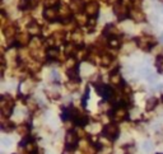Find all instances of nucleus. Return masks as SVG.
<instances>
[{"label": "nucleus", "mask_w": 163, "mask_h": 154, "mask_svg": "<svg viewBox=\"0 0 163 154\" xmlns=\"http://www.w3.org/2000/svg\"><path fill=\"white\" fill-rule=\"evenodd\" d=\"M14 107V102L13 99L8 97V96H3L2 99H0V110H2L3 116L8 117L10 114H12V110Z\"/></svg>", "instance_id": "nucleus-1"}, {"label": "nucleus", "mask_w": 163, "mask_h": 154, "mask_svg": "<svg viewBox=\"0 0 163 154\" xmlns=\"http://www.w3.org/2000/svg\"><path fill=\"white\" fill-rule=\"evenodd\" d=\"M103 135L108 140H115L118 135V127L115 124H107L103 129Z\"/></svg>", "instance_id": "nucleus-2"}, {"label": "nucleus", "mask_w": 163, "mask_h": 154, "mask_svg": "<svg viewBox=\"0 0 163 154\" xmlns=\"http://www.w3.org/2000/svg\"><path fill=\"white\" fill-rule=\"evenodd\" d=\"M114 13L116 14L118 19H124L127 15V8L125 6L122 2H116L114 5Z\"/></svg>", "instance_id": "nucleus-3"}, {"label": "nucleus", "mask_w": 163, "mask_h": 154, "mask_svg": "<svg viewBox=\"0 0 163 154\" xmlns=\"http://www.w3.org/2000/svg\"><path fill=\"white\" fill-rule=\"evenodd\" d=\"M138 45L142 47L143 50H149L152 46L154 45V40L149 36H143L138 40Z\"/></svg>", "instance_id": "nucleus-4"}, {"label": "nucleus", "mask_w": 163, "mask_h": 154, "mask_svg": "<svg viewBox=\"0 0 163 154\" xmlns=\"http://www.w3.org/2000/svg\"><path fill=\"white\" fill-rule=\"evenodd\" d=\"M98 9H100L98 4H97L96 2H89L88 4L84 6V10H85L87 15H91V17L97 15V13H98Z\"/></svg>", "instance_id": "nucleus-5"}, {"label": "nucleus", "mask_w": 163, "mask_h": 154, "mask_svg": "<svg viewBox=\"0 0 163 154\" xmlns=\"http://www.w3.org/2000/svg\"><path fill=\"white\" fill-rule=\"evenodd\" d=\"M65 141H66L69 149H74L75 144H77V141H78V135L75 134V132H68L66 136H65Z\"/></svg>", "instance_id": "nucleus-6"}, {"label": "nucleus", "mask_w": 163, "mask_h": 154, "mask_svg": "<svg viewBox=\"0 0 163 154\" xmlns=\"http://www.w3.org/2000/svg\"><path fill=\"white\" fill-rule=\"evenodd\" d=\"M43 17H45L47 20H50V22H54V20H56V18H58V12H56V9L54 8V6L46 8L45 12H43Z\"/></svg>", "instance_id": "nucleus-7"}, {"label": "nucleus", "mask_w": 163, "mask_h": 154, "mask_svg": "<svg viewBox=\"0 0 163 154\" xmlns=\"http://www.w3.org/2000/svg\"><path fill=\"white\" fill-rule=\"evenodd\" d=\"M126 110L124 107H117L114 112V120L116 121H122L125 117H126Z\"/></svg>", "instance_id": "nucleus-8"}, {"label": "nucleus", "mask_w": 163, "mask_h": 154, "mask_svg": "<svg viewBox=\"0 0 163 154\" xmlns=\"http://www.w3.org/2000/svg\"><path fill=\"white\" fill-rule=\"evenodd\" d=\"M83 9V2L82 0H73L70 3V10L74 13H79Z\"/></svg>", "instance_id": "nucleus-9"}, {"label": "nucleus", "mask_w": 163, "mask_h": 154, "mask_svg": "<svg viewBox=\"0 0 163 154\" xmlns=\"http://www.w3.org/2000/svg\"><path fill=\"white\" fill-rule=\"evenodd\" d=\"M131 18L135 20V22H143V20L145 19V15H144V13L142 12V10L134 9V10H131Z\"/></svg>", "instance_id": "nucleus-10"}, {"label": "nucleus", "mask_w": 163, "mask_h": 154, "mask_svg": "<svg viewBox=\"0 0 163 154\" xmlns=\"http://www.w3.org/2000/svg\"><path fill=\"white\" fill-rule=\"evenodd\" d=\"M110 81L112 85H120L121 81H122V77L118 74V73H114L111 77H110Z\"/></svg>", "instance_id": "nucleus-11"}, {"label": "nucleus", "mask_w": 163, "mask_h": 154, "mask_svg": "<svg viewBox=\"0 0 163 154\" xmlns=\"http://www.w3.org/2000/svg\"><path fill=\"white\" fill-rule=\"evenodd\" d=\"M28 31H29V33H31V35L37 36V35H40V32H41V28H40V26H38L37 23L32 22V23L28 26Z\"/></svg>", "instance_id": "nucleus-12"}, {"label": "nucleus", "mask_w": 163, "mask_h": 154, "mask_svg": "<svg viewBox=\"0 0 163 154\" xmlns=\"http://www.w3.org/2000/svg\"><path fill=\"white\" fill-rule=\"evenodd\" d=\"M17 40H18V44L27 45L29 42V35L28 33H19L18 37H17Z\"/></svg>", "instance_id": "nucleus-13"}, {"label": "nucleus", "mask_w": 163, "mask_h": 154, "mask_svg": "<svg viewBox=\"0 0 163 154\" xmlns=\"http://www.w3.org/2000/svg\"><path fill=\"white\" fill-rule=\"evenodd\" d=\"M4 33H5V37H6V38L14 37V35H15V27H14V26H8V27L4 29Z\"/></svg>", "instance_id": "nucleus-14"}, {"label": "nucleus", "mask_w": 163, "mask_h": 154, "mask_svg": "<svg viewBox=\"0 0 163 154\" xmlns=\"http://www.w3.org/2000/svg\"><path fill=\"white\" fill-rule=\"evenodd\" d=\"M65 54L69 55V56L77 54V47H75V44H68L66 47H65Z\"/></svg>", "instance_id": "nucleus-15"}, {"label": "nucleus", "mask_w": 163, "mask_h": 154, "mask_svg": "<svg viewBox=\"0 0 163 154\" xmlns=\"http://www.w3.org/2000/svg\"><path fill=\"white\" fill-rule=\"evenodd\" d=\"M157 103H158V101H157V98H149V99L147 101V106H145L147 111H152V110H153V108H156Z\"/></svg>", "instance_id": "nucleus-16"}, {"label": "nucleus", "mask_w": 163, "mask_h": 154, "mask_svg": "<svg viewBox=\"0 0 163 154\" xmlns=\"http://www.w3.org/2000/svg\"><path fill=\"white\" fill-rule=\"evenodd\" d=\"M82 40H83V37H82V33H79V32H74L71 35V41H73V44H75V45H80Z\"/></svg>", "instance_id": "nucleus-17"}, {"label": "nucleus", "mask_w": 163, "mask_h": 154, "mask_svg": "<svg viewBox=\"0 0 163 154\" xmlns=\"http://www.w3.org/2000/svg\"><path fill=\"white\" fill-rule=\"evenodd\" d=\"M112 63V59H111V56L110 55H107V54H103L102 56H101V64L102 65H105V66H108Z\"/></svg>", "instance_id": "nucleus-18"}, {"label": "nucleus", "mask_w": 163, "mask_h": 154, "mask_svg": "<svg viewBox=\"0 0 163 154\" xmlns=\"http://www.w3.org/2000/svg\"><path fill=\"white\" fill-rule=\"evenodd\" d=\"M47 56L50 57V59H58L59 57V50L58 48H55V47H51L49 51H47Z\"/></svg>", "instance_id": "nucleus-19"}, {"label": "nucleus", "mask_w": 163, "mask_h": 154, "mask_svg": "<svg viewBox=\"0 0 163 154\" xmlns=\"http://www.w3.org/2000/svg\"><path fill=\"white\" fill-rule=\"evenodd\" d=\"M105 33H106V35H108V36L115 37V36L118 33V31H117L114 26H107V28H106V31H105Z\"/></svg>", "instance_id": "nucleus-20"}, {"label": "nucleus", "mask_w": 163, "mask_h": 154, "mask_svg": "<svg viewBox=\"0 0 163 154\" xmlns=\"http://www.w3.org/2000/svg\"><path fill=\"white\" fill-rule=\"evenodd\" d=\"M26 150L28 152V153H31V154H33L36 150H37V147H36V144L35 143H31V141H28V143H26Z\"/></svg>", "instance_id": "nucleus-21"}, {"label": "nucleus", "mask_w": 163, "mask_h": 154, "mask_svg": "<svg viewBox=\"0 0 163 154\" xmlns=\"http://www.w3.org/2000/svg\"><path fill=\"white\" fill-rule=\"evenodd\" d=\"M108 45H110L112 48H118L120 47V41H118L117 38H115V37H112L110 40V42H108Z\"/></svg>", "instance_id": "nucleus-22"}, {"label": "nucleus", "mask_w": 163, "mask_h": 154, "mask_svg": "<svg viewBox=\"0 0 163 154\" xmlns=\"http://www.w3.org/2000/svg\"><path fill=\"white\" fill-rule=\"evenodd\" d=\"M17 131L19 132L20 135H27L28 134V126L27 125H20V126H18V129H17Z\"/></svg>", "instance_id": "nucleus-23"}, {"label": "nucleus", "mask_w": 163, "mask_h": 154, "mask_svg": "<svg viewBox=\"0 0 163 154\" xmlns=\"http://www.w3.org/2000/svg\"><path fill=\"white\" fill-rule=\"evenodd\" d=\"M156 66L158 69V71H161V73H163V56H159L156 61Z\"/></svg>", "instance_id": "nucleus-24"}, {"label": "nucleus", "mask_w": 163, "mask_h": 154, "mask_svg": "<svg viewBox=\"0 0 163 154\" xmlns=\"http://www.w3.org/2000/svg\"><path fill=\"white\" fill-rule=\"evenodd\" d=\"M142 148H143V150H145V152H150L152 150V148H153V145H152V143L149 141V140H147V141H144L143 143V145H142Z\"/></svg>", "instance_id": "nucleus-25"}, {"label": "nucleus", "mask_w": 163, "mask_h": 154, "mask_svg": "<svg viewBox=\"0 0 163 154\" xmlns=\"http://www.w3.org/2000/svg\"><path fill=\"white\" fill-rule=\"evenodd\" d=\"M28 6H31V0H20L19 2V8L20 9H27Z\"/></svg>", "instance_id": "nucleus-26"}, {"label": "nucleus", "mask_w": 163, "mask_h": 154, "mask_svg": "<svg viewBox=\"0 0 163 154\" xmlns=\"http://www.w3.org/2000/svg\"><path fill=\"white\" fill-rule=\"evenodd\" d=\"M75 66H77V64H75V60L74 59H69L66 61V68L70 70V69H75Z\"/></svg>", "instance_id": "nucleus-27"}, {"label": "nucleus", "mask_w": 163, "mask_h": 154, "mask_svg": "<svg viewBox=\"0 0 163 154\" xmlns=\"http://www.w3.org/2000/svg\"><path fill=\"white\" fill-rule=\"evenodd\" d=\"M2 127H3V130H5V131L12 130V129H13V124H12V122H5V121H3Z\"/></svg>", "instance_id": "nucleus-28"}, {"label": "nucleus", "mask_w": 163, "mask_h": 154, "mask_svg": "<svg viewBox=\"0 0 163 154\" xmlns=\"http://www.w3.org/2000/svg\"><path fill=\"white\" fill-rule=\"evenodd\" d=\"M152 73H150V70L148 69V68H145V69H142V70H140V75H142V77H144V78H147L148 79V77Z\"/></svg>", "instance_id": "nucleus-29"}, {"label": "nucleus", "mask_w": 163, "mask_h": 154, "mask_svg": "<svg viewBox=\"0 0 163 154\" xmlns=\"http://www.w3.org/2000/svg\"><path fill=\"white\" fill-rule=\"evenodd\" d=\"M43 3H45L50 8V6H55L59 3V0H43Z\"/></svg>", "instance_id": "nucleus-30"}, {"label": "nucleus", "mask_w": 163, "mask_h": 154, "mask_svg": "<svg viewBox=\"0 0 163 154\" xmlns=\"http://www.w3.org/2000/svg\"><path fill=\"white\" fill-rule=\"evenodd\" d=\"M78 73H77V69H73V70H69V77L71 78V79H77L78 78V75H77Z\"/></svg>", "instance_id": "nucleus-31"}, {"label": "nucleus", "mask_w": 163, "mask_h": 154, "mask_svg": "<svg viewBox=\"0 0 163 154\" xmlns=\"http://www.w3.org/2000/svg\"><path fill=\"white\" fill-rule=\"evenodd\" d=\"M66 87H68L69 90H75V89L78 88V84H77V83H68Z\"/></svg>", "instance_id": "nucleus-32"}, {"label": "nucleus", "mask_w": 163, "mask_h": 154, "mask_svg": "<svg viewBox=\"0 0 163 154\" xmlns=\"http://www.w3.org/2000/svg\"><path fill=\"white\" fill-rule=\"evenodd\" d=\"M96 153H97V148L93 145H91L88 149H87V154H96Z\"/></svg>", "instance_id": "nucleus-33"}, {"label": "nucleus", "mask_w": 163, "mask_h": 154, "mask_svg": "<svg viewBox=\"0 0 163 154\" xmlns=\"http://www.w3.org/2000/svg\"><path fill=\"white\" fill-rule=\"evenodd\" d=\"M2 143L4 144V147H9V145H12V140H10L9 138H5L2 140Z\"/></svg>", "instance_id": "nucleus-34"}, {"label": "nucleus", "mask_w": 163, "mask_h": 154, "mask_svg": "<svg viewBox=\"0 0 163 154\" xmlns=\"http://www.w3.org/2000/svg\"><path fill=\"white\" fill-rule=\"evenodd\" d=\"M79 59H82V60H84L85 57H87V51L85 50H83V51H79Z\"/></svg>", "instance_id": "nucleus-35"}, {"label": "nucleus", "mask_w": 163, "mask_h": 154, "mask_svg": "<svg viewBox=\"0 0 163 154\" xmlns=\"http://www.w3.org/2000/svg\"><path fill=\"white\" fill-rule=\"evenodd\" d=\"M148 80L150 81V83H152V81H156V80H157V75H153V74H150V75L148 77Z\"/></svg>", "instance_id": "nucleus-36"}, {"label": "nucleus", "mask_w": 163, "mask_h": 154, "mask_svg": "<svg viewBox=\"0 0 163 154\" xmlns=\"http://www.w3.org/2000/svg\"><path fill=\"white\" fill-rule=\"evenodd\" d=\"M150 20H152V22H154V23H157L158 22V17L156 14H152L150 15Z\"/></svg>", "instance_id": "nucleus-37"}, {"label": "nucleus", "mask_w": 163, "mask_h": 154, "mask_svg": "<svg viewBox=\"0 0 163 154\" xmlns=\"http://www.w3.org/2000/svg\"><path fill=\"white\" fill-rule=\"evenodd\" d=\"M51 77H52L54 79H55V80H58V79H59V75H58V73H56V71H55V70H54V71H52V73H51Z\"/></svg>", "instance_id": "nucleus-38"}, {"label": "nucleus", "mask_w": 163, "mask_h": 154, "mask_svg": "<svg viewBox=\"0 0 163 154\" xmlns=\"http://www.w3.org/2000/svg\"><path fill=\"white\" fill-rule=\"evenodd\" d=\"M78 20H79V22H83V24H84L87 19H85V18H84L83 15H78Z\"/></svg>", "instance_id": "nucleus-39"}, {"label": "nucleus", "mask_w": 163, "mask_h": 154, "mask_svg": "<svg viewBox=\"0 0 163 154\" xmlns=\"http://www.w3.org/2000/svg\"><path fill=\"white\" fill-rule=\"evenodd\" d=\"M62 154H73V153H71V152H70V150H65V152H64V153H62Z\"/></svg>", "instance_id": "nucleus-40"}, {"label": "nucleus", "mask_w": 163, "mask_h": 154, "mask_svg": "<svg viewBox=\"0 0 163 154\" xmlns=\"http://www.w3.org/2000/svg\"><path fill=\"white\" fill-rule=\"evenodd\" d=\"M161 41H162V42H163V33L161 35Z\"/></svg>", "instance_id": "nucleus-41"}, {"label": "nucleus", "mask_w": 163, "mask_h": 154, "mask_svg": "<svg viewBox=\"0 0 163 154\" xmlns=\"http://www.w3.org/2000/svg\"><path fill=\"white\" fill-rule=\"evenodd\" d=\"M162 101H163V97H162Z\"/></svg>", "instance_id": "nucleus-42"}]
</instances>
